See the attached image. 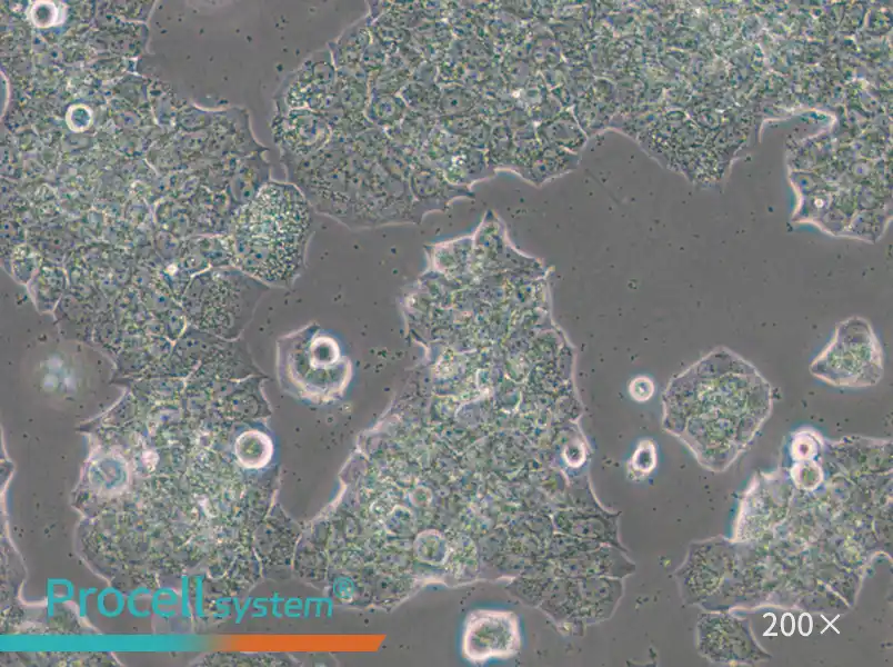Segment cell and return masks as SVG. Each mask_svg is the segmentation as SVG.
Wrapping results in <instances>:
<instances>
[{
    "label": "cell",
    "mask_w": 893,
    "mask_h": 667,
    "mask_svg": "<svg viewBox=\"0 0 893 667\" xmlns=\"http://www.w3.org/2000/svg\"><path fill=\"white\" fill-rule=\"evenodd\" d=\"M308 199L292 183L269 181L240 218L237 263L264 281L287 282L303 262L311 233Z\"/></svg>",
    "instance_id": "cell-1"
},
{
    "label": "cell",
    "mask_w": 893,
    "mask_h": 667,
    "mask_svg": "<svg viewBox=\"0 0 893 667\" xmlns=\"http://www.w3.org/2000/svg\"><path fill=\"white\" fill-rule=\"evenodd\" d=\"M670 401L690 421L759 425L772 407V388L747 360L726 347H716L672 384Z\"/></svg>",
    "instance_id": "cell-2"
},
{
    "label": "cell",
    "mask_w": 893,
    "mask_h": 667,
    "mask_svg": "<svg viewBox=\"0 0 893 667\" xmlns=\"http://www.w3.org/2000/svg\"><path fill=\"white\" fill-rule=\"evenodd\" d=\"M883 371L882 346L871 323L860 316L839 322L827 345L810 365L814 377L841 388L875 386Z\"/></svg>",
    "instance_id": "cell-3"
},
{
    "label": "cell",
    "mask_w": 893,
    "mask_h": 667,
    "mask_svg": "<svg viewBox=\"0 0 893 667\" xmlns=\"http://www.w3.org/2000/svg\"><path fill=\"white\" fill-rule=\"evenodd\" d=\"M238 271H212L199 277L184 297L188 317L217 335H238L257 301L258 288Z\"/></svg>",
    "instance_id": "cell-4"
},
{
    "label": "cell",
    "mask_w": 893,
    "mask_h": 667,
    "mask_svg": "<svg viewBox=\"0 0 893 667\" xmlns=\"http://www.w3.org/2000/svg\"><path fill=\"white\" fill-rule=\"evenodd\" d=\"M273 140L281 157L303 158L323 149L331 141V126L320 112L292 109L275 112L271 121Z\"/></svg>",
    "instance_id": "cell-5"
},
{
    "label": "cell",
    "mask_w": 893,
    "mask_h": 667,
    "mask_svg": "<svg viewBox=\"0 0 893 667\" xmlns=\"http://www.w3.org/2000/svg\"><path fill=\"white\" fill-rule=\"evenodd\" d=\"M463 645L472 660L510 655L519 645L516 619L508 613H475L466 625Z\"/></svg>",
    "instance_id": "cell-6"
},
{
    "label": "cell",
    "mask_w": 893,
    "mask_h": 667,
    "mask_svg": "<svg viewBox=\"0 0 893 667\" xmlns=\"http://www.w3.org/2000/svg\"><path fill=\"white\" fill-rule=\"evenodd\" d=\"M409 190L412 205L420 208L444 206L454 197L469 191L466 187L452 183L442 172L425 165H417L411 169Z\"/></svg>",
    "instance_id": "cell-7"
},
{
    "label": "cell",
    "mask_w": 893,
    "mask_h": 667,
    "mask_svg": "<svg viewBox=\"0 0 893 667\" xmlns=\"http://www.w3.org/2000/svg\"><path fill=\"white\" fill-rule=\"evenodd\" d=\"M370 41L371 36L367 18L345 29L335 41L329 43V51L335 68H340L341 71H350L354 68L367 51Z\"/></svg>",
    "instance_id": "cell-8"
},
{
    "label": "cell",
    "mask_w": 893,
    "mask_h": 667,
    "mask_svg": "<svg viewBox=\"0 0 893 667\" xmlns=\"http://www.w3.org/2000/svg\"><path fill=\"white\" fill-rule=\"evenodd\" d=\"M542 140L548 143V147H555L560 149H568L570 151L579 150L584 141L580 127L575 120L568 115V117L560 116L552 121L544 123L540 128Z\"/></svg>",
    "instance_id": "cell-9"
},
{
    "label": "cell",
    "mask_w": 893,
    "mask_h": 667,
    "mask_svg": "<svg viewBox=\"0 0 893 667\" xmlns=\"http://www.w3.org/2000/svg\"><path fill=\"white\" fill-rule=\"evenodd\" d=\"M365 118L378 126H394L403 119L407 103L401 97L388 92H377L368 101Z\"/></svg>",
    "instance_id": "cell-10"
},
{
    "label": "cell",
    "mask_w": 893,
    "mask_h": 667,
    "mask_svg": "<svg viewBox=\"0 0 893 667\" xmlns=\"http://www.w3.org/2000/svg\"><path fill=\"white\" fill-rule=\"evenodd\" d=\"M630 391L632 397L638 400H646L649 399L654 391V386L652 380L646 377H639L634 381H632Z\"/></svg>",
    "instance_id": "cell-11"
}]
</instances>
